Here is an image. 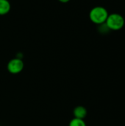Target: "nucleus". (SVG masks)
Wrapping results in <instances>:
<instances>
[{
	"mask_svg": "<svg viewBox=\"0 0 125 126\" xmlns=\"http://www.w3.org/2000/svg\"><path fill=\"white\" fill-rule=\"evenodd\" d=\"M108 15V10L104 7L97 6L91 10L89 13V18L93 23L101 25L105 23Z\"/></svg>",
	"mask_w": 125,
	"mask_h": 126,
	"instance_id": "f257e3e1",
	"label": "nucleus"
},
{
	"mask_svg": "<svg viewBox=\"0 0 125 126\" xmlns=\"http://www.w3.org/2000/svg\"><path fill=\"white\" fill-rule=\"evenodd\" d=\"M105 24L109 30L114 31L120 30L125 25V18L119 13H111L108 15Z\"/></svg>",
	"mask_w": 125,
	"mask_h": 126,
	"instance_id": "f03ea898",
	"label": "nucleus"
},
{
	"mask_svg": "<svg viewBox=\"0 0 125 126\" xmlns=\"http://www.w3.org/2000/svg\"><path fill=\"white\" fill-rule=\"evenodd\" d=\"M24 66V64L21 58H15L11 59L8 62L7 69L10 74L17 75L23 70Z\"/></svg>",
	"mask_w": 125,
	"mask_h": 126,
	"instance_id": "7ed1b4c3",
	"label": "nucleus"
},
{
	"mask_svg": "<svg viewBox=\"0 0 125 126\" xmlns=\"http://www.w3.org/2000/svg\"><path fill=\"white\" fill-rule=\"evenodd\" d=\"M87 110L84 106H78L74 108L73 111V114L74 118L77 119H80V120H84L85 117L87 116Z\"/></svg>",
	"mask_w": 125,
	"mask_h": 126,
	"instance_id": "20e7f679",
	"label": "nucleus"
},
{
	"mask_svg": "<svg viewBox=\"0 0 125 126\" xmlns=\"http://www.w3.org/2000/svg\"><path fill=\"white\" fill-rule=\"evenodd\" d=\"M11 8L10 3L8 0H0V16L7 14Z\"/></svg>",
	"mask_w": 125,
	"mask_h": 126,
	"instance_id": "39448f33",
	"label": "nucleus"
},
{
	"mask_svg": "<svg viewBox=\"0 0 125 126\" xmlns=\"http://www.w3.org/2000/svg\"><path fill=\"white\" fill-rule=\"evenodd\" d=\"M69 126H86V124L83 120L74 118L70 121Z\"/></svg>",
	"mask_w": 125,
	"mask_h": 126,
	"instance_id": "423d86ee",
	"label": "nucleus"
},
{
	"mask_svg": "<svg viewBox=\"0 0 125 126\" xmlns=\"http://www.w3.org/2000/svg\"><path fill=\"white\" fill-rule=\"evenodd\" d=\"M59 1H60L61 3H67V2H69L70 0H58Z\"/></svg>",
	"mask_w": 125,
	"mask_h": 126,
	"instance_id": "0eeeda50",
	"label": "nucleus"
}]
</instances>
